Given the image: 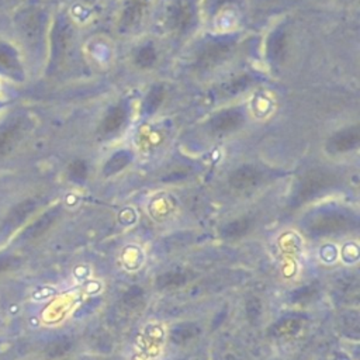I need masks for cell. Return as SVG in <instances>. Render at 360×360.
I'll use <instances>...</instances> for the list:
<instances>
[{
	"label": "cell",
	"instance_id": "1",
	"mask_svg": "<svg viewBox=\"0 0 360 360\" xmlns=\"http://www.w3.org/2000/svg\"><path fill=\"white\" fill-rule=\"evenodd\" d=\"M12 138V131H3L0 132V155L3 154V151L6 150V145L10 143L9 140Z\"/></svg>",
	"mask_w": 360,
	"mask_h": 360
}]
</instances>
